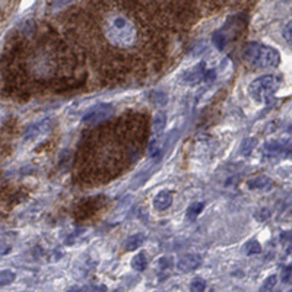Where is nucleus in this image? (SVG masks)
Here are the masks:
<instances>
[{"mask_svg":"<svg viewBox=\"0 0 292 292\" xmlns=\"http://www.w3.org/2000/svg\"><path fill=\"white\" fill-rule=\"evenodd\" d=\"M282 35H283L285 41L292 45V21H289V22L285 25V28L282 31Z\"/></svg>","mask_w":292,"mask_h":292,"instance_id":"nucleus-18","label":"nucleus"},{"mask_svg":"<svg viewBox=\"0 0 292 292\" xmlns=\"http://www.w3.org/2000/svg\"><path fill=\"white\" fill-rule=\"evenodd\" d=\"M50 120H42L40 123H37L35 126H32V127H29L28 132H27V135H25V138L27 139H34V138H38V136H41L44 133H47L48 130H50Z\"/></svg>","mask_w":292,"mask_h":292,"instance_id":"nucleus-8","label":"nucleus"},{"mask_svg":"<svg viewBox=\"0 0 292 292\" xmlns=\"http://www.w3.org/2000/svg\"><path fill=\"white\" fill-rule=\"evenodd\" d=\"M202 263V257L199 254H186L177 262V269L181 273H189L197 269Z\"/></svg>","mask_w":292,"mask_h":292,"instance_id":"nucleus-5","label":"nucleus"},{"mask_svg":"<svg viewBox=\"0 0 292 292\" xmlns=\"http://www.w3.org/2000/svg\"><path fill=\"white\" fill-rule=\"evenodd\" d=\"M292 278V267H286L282 273V280L283 282H289Z\"/></svg>","mask_w":292,"mask_h":292,"instance_id":"nucleus-21","label":"nucleus"},{"mask_svg":"<svg viewBox=\"0 0 292 292\" xmlns=\"http://www.w3.org/2000/svg\"><path fill=\"white\" fill-rule=\"evenodd\" d=\"M145 243V236L143 234H135L132 236L127 241H126V250L127 251H133L136 249H139L140 246Z\"/></svg>","mask_w":292,"mask_h":292,"instance_id":"nucleus-11","label":"nucleus"},{"mask_svg":"<svg viewBox=\"0 0 292 292\" xmlns=\"http://www.w3.org/2000/svg\"><path fill=\"white\" fill-rule=\"evenodd\" d=\"M254 145H256V140L254 139H246L244 140V145H243V148H241V151L244 153H250V151L254 148Z\"/></svg>","mask_w":292,"mask_h":292,"instance_id":"nucleus-20","label":"nucleus"},{"mask_svg":"<svg viewBox=\"0 0 292 292\" xmlns=\"http://www.w3.org/2000/svg\"><path fill=\"white\" fill-rule=\"evenodd\" d=\"M280 79L275 75H264L249 85V94L257 102H266L279 89Z\"/></svg>","mask_w":292,"mask_h":292,"instance_id":"nucleus-3","label":"nucleus"},{"mask_svg":"<svg viewBox=\"0 0 292 292\" xmlns=\"http://www.w3.org/2000/svg\"><path fill=\"white\" fill-rule=\"evenodd\" d=\"M114 108L111 105H107V104H101L95 108H92L88 114H85L84 123L88 126H97L99 123H102L104 120H107L108 117H111Z\"/></svg>","mask_w":292,"mask_h":292,"instance_id":"nucleus-4","label":"nucleus"},{"mask_svg":"<svg viewBox=\"0 0 292 292\" xmlns=\"http://www.w3.org/2000/svg\"><path fill=\"white\" fill-rule=\"evenodd\" d=\"M208 70H205V63H199L196 68L192 70H189L184 76H183V81L189 85H196L202 81H205V75H206Z\"/></svg>","mask_w":292,"mask_h":292,"instance_id":"nucleus-6","label":"nucleus"},{"mask_svg":"<svg viewBox=\"0 0 292 292\" xmlns=\"http://www.w3.org/2000/svg\"><path fill=\"white\" fill-rule=\"evenodd\" d=\"M161 151V140L158 139H153L149 142V146H148V152H149V155L151 156H153V155H156V153Z\"/></svg>","mask_w":292,"mask_h":292,"instance_id":"nucleus-15","label":"nucleus"},{"mask_svg":"<svg viewBox=\"0 0 292 292\" xmlns=\"http://www.w3.org/2000/svg\"><path fill=\"white\" fill-rule=\"evenodd\" d=\"M15 280V273L11 270H3L0 272V285H8Z\"/></svg>","mask_w":292,"mask_h":292,"instance_id":"nucleus-14","label":"nucleus"},{"mask_svg":"<svg viewBox=\"0 0 292 292\" xmlns=\"http://www.w3.org/2000/svg\"><path fill=\"white\" fill-rule=\"evenodd\" d=\"M243 59L256 69H270L278 66L280 62V54L273 47L251 42L244 48Z\"/></svg>","mask_w":292,"mask_h":292,"instance_id":"nucleus-2","label":"nucleus"},{"mask_svg":"<svg viewBox=\"0 0 292 292\" xmlns=\"http://www.w3.org/2000/svg\"><path fill=\"white\" fill-rule=\"evenodd\" d=\"M206 288V283H205V280L203 279H195L193 282H192V285H190V289L195 292H202L203 289Z\"/></svg>","mask_w":292,"mask_h":292,"instance_id":"nucleus-17","label":"nucleus"},{"mask_svg":"<svg viewBox=\"0 0 292 292\" xmlns=\"http://www.w3.org/2000/svg\"><path fill=\"white\" fill-rule=\"evenodd\" d=\"M171 203H172V193L169 190L159 192L158 195L155 196V199H153V208L156 209V210H159V212L167 210L171 206Z\"/></svg>","mask_w":292,"mask_h":292,"instance_id":"nucleus-7","label":"nucleus"},{"mask_svg":"<svg viewBox=\"0 0 292 292\" xmlns=\"http://www.w3.org/2000/svg\"><path fill=\"white\" fill-rule=\"evenodd\" d=\"M247 186L253 189V190H264V189H270L272 187V180L266 176H260V177H256L247 183Z\"/></svg>","mask_w":292,"mask_h":292,"instance_id":"nucleus-9","label":"nucleus"},{"mask_svg":"<svg viewBox=\"0 0 292 292\" xmlns=\"http://www.w3.org/2000/svg\"><path fill=\"white\" fill-rule=\"evenodd\" d=\"M260 251H262V246H260V243L256 241V240H251V241H249V243L246 244V253H247L249 256L259 254Z\"/></svg>","mask_w":292,"mask_h":292,"instance_id":"nucleus-13","label":"nucleus"},{"mask_svg":"<svg viewBox=\"0 0 292 292\" xmlns=\"http://www.w3.org/2000/svg\"><path fill=\"white\" fill-rule=\"evenodd\" d=\"M132 267L138 272H142L148 267V257L143 251L138 253L133 259H132Z\"/></svg>","mask_w":292,"mask_h":292,"instance_id":"nucleus-10","label":"nucleus"},{"mask_svg":"<svg viewBox=\"0 0 292 292\" xmlns=\"http://www.w3.org/2000/svg\"><path fill=\"white\" fill-rule=\"evenodd\" d=\"M202 209H203V203H195V205H192V206L189 208V216L199 215V213L202 212Z\"/></svg>","mask_w":292,"mask_h":292,"instance_id":"nucleus-19","label":"nucleus"},{"mask_svg":"<svg viewBox=\"0 0 292 292\" xmlns=\"http://www.w3.org/2000/svg\"><path fill=\"white\" fill-rule=\"evenodd\" d=\"M165 122H167V119H165V114L164 112H158V114H155V119H153V133H155V136H159L161 133H162V130H164V127H165Z\"/></svg>","mask_w":292,"mask_h":292,"instance_id":"nucleus-12","label":"nucleus"},{"mask_svg":"<svg viewBox=\"0 0 292 292\" xmlns=\"http://www.w3.org/2000/svg\"><path fill=\"white\" fill-rule=\"evenodd\" d=\"M276 282H278V276H276V275H272V276H269V278L266 279V280L263 282V286H262V289H264V291H270L272 288H275Z\"/></svg>","mask_w":292,"mask_h":292,"instance_id":"nucleus-16","label":"nucleus"},{"mask_svg":"<svg viewBox=\"0 0 292 292\" xmlns=\"http://www.w3.org/2000/svg\"><path fill=\"white\" fill-rule=\"evenodd\" d=\"M86 35H92L85 37L86 41H91V44L97 42V47L107 48L110 56L114 57H120V54L132 57V53H139L140 50H143V42L148 37L140 24L127 15L117 12L105 15L97 25V31H86Z\"/></svg>","mask_w":292,"mask_h":292,"instance_id":"nucleus-1","label":"nucleus"}]
</instances>
